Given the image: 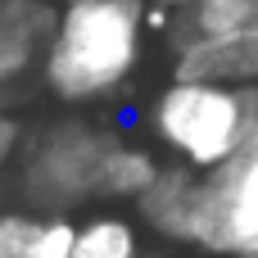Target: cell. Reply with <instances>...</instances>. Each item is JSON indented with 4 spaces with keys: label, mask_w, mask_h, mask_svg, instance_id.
Wrapping results in <instances>:
<instances>
[{
    "label": "cell",
    "mask_w": 258,
    "mask_h": 258,
    "mask_svg": "<svg viewBox=\"0 0 258 258\" xmlns=\"http://www.w3.org/2000/svg\"><path fill=\"white\" fill-rule=\"evenodd\" d=\"M150 0H63L59 27L41 59V82L59 104L118 95L145 54Z\"/></svg>",
    "instance_id": "obj_1"
},
{
    "label": "cell",
    "mask_w": 258,
    "mask_h": 258,
    "mask_svg": "<svg viewBox=\"0 0 258 258\" xmlns=\"http://www.w3.org/2000/svg\"><path fill=\"white\" fill-rule=\"evenodd\" d=\"M258 122V86L172 77L150 104L154 141L195 172L222 168Z\"/></svg>",
    "instance_id": "obj_2"
},
{
    "label": "cell",
    "mask_w": 258,
    "mask_h": 258,
    "mask_svg": "<svg viewBox=\"0 0 258 258\" xmlns=\"http://www.w3.org/2000/svg\"><path fill=\"white\" fill-rule=\"evenodd\" d=\"M109 145H113V132L77 118L50 127L23 159V172H18L23 204L32 213H73L77 204L95 200V177Z\"/></svg>",
    "instance_id": "obj_3"
},
{
    "label": "cell",
    "mask_w": 258,
    "mask_h": 258,
    "mask_svg": "<svg viewBox=\"0 0 258 258\" xmlns=\"http://www.w3.org/2000/svg\"><path fill=\"white\" fill-rule=\"evenodd\" d=\"M190 249L209 258H245L258 249V122L222 168L200 172Z\"/></svg>",
    "instance_id": "obj_4"
},
{
    "label": "cell",
    "mask_w": 258,
    "mask_h": 258,
    "mask_svg": "<svg viewBox=\"0 0 258 258\" xmlns=\"http://www.w3.org/2000/svg\"><path fill=\"white\" fill-rule=\"evenodd\" d=\"M172 77L186 82H222L258 86V23L227 36H190L172 41Z\"/></svg>",
    "instance_id": "obj_5"
},
{
    "label": "cell",
    "mask_w": 258,
    "mask_h": 258,
    "mask_svg": "<svg viewBox=\"0 0 258 258\" xmlns=\"http://www.w3.org/2000/svg\"><path fill=\"white\" fill-rule=\"evenodd\" d=\"M54 27H59V5L54 0H9V5H0V104L23 73L41 68Z\"/></svg>",
    "instance_id": "obj_6"
},
{
    "label": "cell",
    "mask_w": 258,
    "mask_h": 258,
    "mask_svg": "<svg viewBox=\"0 0 258 258\" xmlns=\"http://www.w3.org/2000/svg\"><path fill=\"white\" fill-rule=\"evenodd\" d=\"M195 195H200V172L186 163H168L159 181L136 200V213L150 231H159L172 245H190V218H195Z\"/></svg>",
    "instance_id": "obj_7"
},
{
    "label": "cell",
    "mask_w": 258,
    "mask_h": 258,
    "mask_svg": "<svg viewBox=\"0 0 258 258\" xmlns=\"http://www.w3.org/2000/svg\"><path fill=\"white\" fill-rule=\"evenodd\" d=\"M77 222L68 213L0 209V258H73Z\"/></svg>",
    "instance_id": "obj_8"
},
{
    "label": "cell",
    "mask_w": 258,
    "mask_h": 258,
    "mask_svg": "<svg viewBox=\"0 0 258 258\" xmlns=\"http://www.w3.org/2000/svg\"><path fill=\"white\" fill-rule=\"evenodd\" d=\"M163 163L145 150V145H132L122 136H113V145L104 150L100 159V177H95V200H141L154 181H159Z\"/></svg>",
    "instance_id": "obj_9"
},
{
    "label": "cell",
    "mask_w": 258,
    "mask_h": 258,
    "mask_svg": "<svg viewBox=\"0 0 258 258\" xmlns=\"http://www.w3.org/2000/svg\"><path fill=\"white\" fill-rule=\"evenodd\" d=\"M258 23V0H200L190 14H177V27L168 32L172 41H190V36H227L240 27Z\"/></svg>",
    "instance_id": "obj_10"
},
{
    "label": "cell",
    "mask_w": 258,
    "mask_h": 258,
    "mask_svg": "<svg viewBox=\"0 0 258 258\" xmlns=\"http://www.w3.org/2000/svg\"><path fill=\"white\" fill-rule=\"evenodd\" d=\"M73 258H141L136 227L118 213H91L86 222H77Z\"/></svg>",
    "instance_id": "obj_11"
},
{
    "label": "cell",
    "mask_w": 258,
    "mask_h": 258,
    "mask_svg": "<svg viewBox=\"0 0 258 258\" xmlns=\"http://www.w3.org/2000/svg\"><path fill=\"white\" fill-rule=\"evenodd\" d=\"M18 136H23V132H18V122L0 109V172H5V168L14 163V154H18V145H23Z\"/></svg>",
    "instance_id": "obj_12"
},
{
    "label": "cell",
    "mask_w": 258,
    "mask_h": 258,
    "mask_svg": "<svg viewBox=\"0 0 258 258\" xmlns=\"http://www.w3.org/2000/svg\"><path fill=\"white\" fill-rule=\"evenodd\" d=\"M150 5H159V9H168V14H190L200 0H150Z\"/></svg>",
    "instance_id": "obj_13"
},
{
    "label": "cell",
    "mask_w": 258,
    "mask_h": 258,
    "mask_svg": "<svg viewBox=\"0 0 258 258\" xmlns=\"http://www.w3.org/2000/svg\"><path fill=\"white\" fill-rule=\"evenodd\" d=\"M245 258H258V249H254V254H245Z\"/></svg>",
    "instance_id": "obj_14"
},
{
    "label": "cell",
    "mask_w": 258,
    "mask_h": 258,
    "mask_svg": "<svg viewBox=\"0 0 258 258\" xmlns=\"http://www.w3.org/2000/svg\"><path fill=\"white\" fill-rule=\"evenodd\" d=\"M0 5H9V0H0Z\"/></svg>",
    "instance_id": "obj_15"
}]
</instances>
